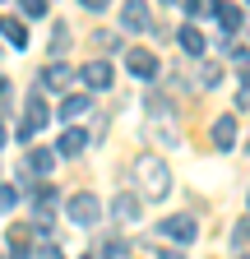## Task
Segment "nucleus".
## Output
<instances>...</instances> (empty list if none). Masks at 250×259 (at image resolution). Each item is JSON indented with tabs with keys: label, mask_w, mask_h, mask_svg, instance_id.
Wrapping results in <instances>:
<instances>
[{
	"label": "nucleus",
	"mask_w": 250,
	"mask_h": 259,
	"mask_svg": "<svg viewBox=\"0 0 250 259\" xmlns=\"http://www.w3.org/2000/svg\"><path fill=\"white\" fill-rule=\"evenodd\" d=\"M135 185L144 190V199H167L172 194V167L158 153H144V157H135Z\"/></svg>",
	"instance_id": "nucleus-1"
},
{
	"label": "nucleus",
	"mask_w": 250,
	"mask_h": 259,
	"mask_svg": "<svg viewBox=\"0 0 250 259\" xmlns=\"http://www.w3.org/2000/svg\"><path fill=\"white\" fill-rule=\"evenodd\" d=\"M65 218L74 222V227H98V218H102V204H98V194L93 190H79V194H70L65 199Z\"/></svg>",
	"instance_id": "nucleus-2"
},
{
	"label": "nucleus",
	"mask_w": 250,
	"mask_h": 259,
	"mask_svg": "<svg viewBox=\"0 0 250 259\" xmlns=\"http://www.w3.org/2000/svg\"><path fill=\"white\" fill-rule=\"evenodd\" d=\"M158 232H162L167 241H176V245H190V241L199 236V222H195L190 213H172V218L158 222Z\"/></svg>",
	"instance_id": "nucleus-3"
},
{
	"label": "nucleus",
	"mask_w": 250,
	"mask_h": 259,
	"mask_svg": "<svg viewBox=\"0 0 250 259\" xmlns=\"http://www.w3.org/2000/svg\"><path fill=\"white\" fill-rule=\"evenodd\" d=\"M125 70H130L135 79H144V83H153V79L162 74V65H158V56H153V51L130 47V51H125Z\"/></svg>",
	"instance_id": "nucleus-4"
},
{
	"label": "nucleus",
	"mask_w": 250,
	"mask_h": 259,
	"mask_svg": "<svg viewBox=\"0 0 250 259\" xmlns=\"http://www.w3.org/2000/svg\"><path fill=\"white\" fill-rule=\"evenodd\" d=\"M139 213H144V199H135L130 190H120L116 199H111V218H116L120 227H135V222H139Z\"/></svg>",
	"instance_id": "nucleus-5"
},
{
	"label": "nucleus",
	"mask_w": 250,
	"mask_h": 259,
	"mask_svg": "<svg viewBox=\"0 0 250 259\" xmlns=\"http://www.w3.org/2000/svg\"><path fill=\"white\" fill-rule=\"evenodd\" d=\"M79 79H84L93 93H107V88H111V65H107V60H88L84 70H79Z\"/></svg>",
	"instance_id": "nucleus-6"
},
{
	"label": "nucleus",
	"mask_w": 250,
	"mask_h": 259,
	"mask_svg": "<svg viewBox=\"0 0 250 259\" xmlns=\"http://www.w3.org/2000/svg\"><path fill=\"white\" fill-rule=\"evenodd\" d=\"M144 111H148L153 120H172V116H176V102H172L167 93H158V88H148V93H144Z\"/></svg>",
	"instance_id": "nucleus-7"
},
{
	"label": "nucleus",
	"mask_w": 250,
	"mask_h": 259,
	"mask_svg": "<svg viewBox=\"0 0 250 259\" xmlns=\"http://www.w3.org/2000/svg\"><path fill=\"white\" fill-rule=\"evenodd\" d=\"M213 148L218 153H232L236 148V116H218L213 120Z\"/></svg>",
	"instance_id": "nucleus-8"
},
{
	"label": "nucleus",
	"mask_w": 250,
	"mask_h": 259,
	"mask_svg": "<svg viewBox=\"0 0 250 259\" xmlns=\"http://www.w3.org/2000/svg\"><path fill=\"white\" fill-rule=\"evenodd\" d=\"M23 111H28V120H19V125H28L37 135V130L51 120V111H47V102H42V93H28V102H23Z\"/></svg>",
	"instance_id": "nucleus-9"
},
{
	"label": "nucleus",
	"mask_w": 250,
	"mask_h": 259,
	"mask_svg": "<svg viewBox=\"0 0 250 259\" xmlns=\"http://www.w3.org/2000/svg\"><path fill=\"white\" fill-rule=\"evenodd\" d=\"M0 32H5V42H10L14 51H23V47H28V23H23V19L0 14Z\"/></svg>",
	"instance_id": "nucleus-10"
},
{
	"label": "nucleus",
	"mask_w": 250,
	"mask_h": 259,
	"mask_svg": "<svg viewBox=\"0 0 250 259\" xmlns=\"http://www.w3.org/2000/svg\"><path fill=\"white\" fill-rule=\"evenodd\" d=\"M37 79H42V88H47V93H60V88L70 83V65H65V60H51Z\"/></svg>",
	"instance_id": "nucleus-11"
},
{
	"label": "nucleus",
	"mask_w": 250,
	"mask_h": 259,
	"mask_svg": "<svg viewBox=\"0 0 250 259\" xmlns=\"http://www.w3.org/2000/svg\"><path fill=\"white\" fill-rule=\"evenodd\" d=\"M176 42H181L185 56H204V32H199L195 23H181V28H176Z\"/></svg>",
	"instance_id": "nucleus-12"
},
{
	"label": "nucleus",
	"mask_w": 250,
	"mask_h": 259,
	"mask_svg": "<svg viewBox=\"0 0 250 259\" xmlns=\"http://www.w3.org/2000/svg\"><path fill=\"white\" fill-rule=\"evenodd\" d=\"M23 167L33 171V176H51V171H56V148H33Z\"/></svg>",
	"instance_id": "nucleus-13"
},
{
	"label": "nucleus",
	"mask_w": 250,
	"mask_h": 259,
	"mask_svg": "<svg viewBox=\"0 0 250 259\" xmlns=\"http://www.w3.org/2000/svg\"><path fill=\"white\" fill-rule=\"evenodd\" d=\"M84 148H88V135H84V130H74V125H70L65 135H60V144H56V153H60V157H79Z\"/></svg>",
	"instance_id": "nucleus-14"
},
{
	"label": "nucleus",
	"mask_w": 250,
	"mask_h": 259,
	"mask_svg": "<svg viewBox=\"0 0 250 259\" xmlns=\"http://www.w3.org/2000/svg\"><path fill=\"white\" fill-rule=\"evenodd\" d=\"M241 23H245V10H241V5H218V28H223L227 37H232Z\"/></svg>",
	"instance_id": "nucleus-15"
},
{
	"label": "nucleus",
	"mask_w": 250,
	"mask_h": 259,
	"mask_svg": "<svg viewBox=\"0 0 250 259\" xmlns=\"http://www.w3.org/2000/svg\"><path fill=\"white\" fill-rule=\"evenodd\" d=\"M65 51H70V23L56 19V23H51V60H60Z\"/></svg>",
	"instance_id": "nucleus-16"
},
{
	"label": "nucleus",
	"mask_w": 250,
	"mask_h": 259,
	"mask_svg": "<svg viewBox=\"0 0 250 259\" xmlns=\"http://www.w3.org/2000/svg\"><path fill=\"white\" fill-rule=\"evenodd\" d=\"M232 259H250V218H241L232 232Z\"/></svg>",
	"instance_id": "nucleus-17"
},
{
	"label": "nucleus",
	"mask_w": 250,
	"mask_h": 259,
	"mask_svg": "<svg viewBox=\"0 0 250 259\" xmlns=\"http://www.w3.org/2000/svg\"><path fill=\"white\" fill-rule=\"evenodd\" d=\"M88 107H93V97H88V93H70L65 102H60V120H74V116H84Z\"/></svg>",
	"instance_id": "nucleus-18"
},
{
	"label": "nucleus",
	"mask_w": 250,
	"mask_h": 259,
	"mask_svg": "<svg viewBox=\"0 0 250 259\" xmlns=\"http://www.w3.org/2000/svg\"><path fill=\"white\" fill-rule=\"evenodd\" d=\"M120 23L130 28V32H144V28H148V10H144V5H125V10H120Z\"/></svg>",
	"instance_id": "nucleus-19"
},
{
	"label": "nucleus",
	"mask_w": 250,
	"mask_h": 259,
	"mask_svg": "<svg viewBox=\"0 0 250 259\" xmlns=\"http://www.w3.org/2000/svg\"><path fill=\"white\" fill-rule=\"evenodd\" d=\"M10 259H28V232L23 227H10Z\"/></svg>",
	"instance_id": "nucleus-20"
},
{
	"label": "nucleus",
	"mask_w": 250,
	"mask_h": 259,
	"mask_svg": "<svg viewBox=\"0 0 250 259\" xmlns=\"http://www.w3.org/2000/svg\"><path fill=\"white\" fill-rule=\"evenodd\" d=\"M98 259H130V245L111 236V241H102V254H98Z\"/></svg>",
	"instance_id": "nucleus-21"
},
{
	"label": "nucleus",
	"mask_w": 250,
	"mask_h": 259,
	"mask_svg": "<svg viewBox=\"0 0 250 259\" xmlns=\"http://www.w3.org/2000/svg\"><path fill=\"white\" fill-rule=\"evenodd\" d=\"M218 83H223V65H204V70H199V88H218Z\"/></svg>",
	"instance_id": "nucleus-22"
},
{
	"label": "nucleus",
	"mask_w": 250,
	"mask_h": 259,
	"mask_svg": "<svg viewBox=\"0 0 250 259\" xmlns=\"http://www.w3.org/2000/svg\"><path fill=\"white\" fill-rule=\"evenodd\" d=\"M93 47L98 51H120V37L116 32H93Z\"/></svg>",
	"instance_id": "nucleus-23"
},
{
	"label": "nucleus",
	"mask_w": 250,
	"mask_h": 259,
	"mask_svg": "<svg viewBox=\"0 0 250 259\" xmlns=\"http://www.w3.org/2000/svg\"><path fill=\"white\" fill-rule=\"evenodd\" d=\"M23 19H47V0H23Z\"/></svg>",
	"instance_id": "nucleus-24"
},
{
	"label": "nucleus",
	"mask_w": 250,
	"mask_h": 259,
	"mask_svg": "<svg viewBox=\"0 0 250 259\" xmlns=\"http://www.w3.org/2000/svg\"><path fill=\"white\" fill-rule=\"evenodd\" d=\"M19 204V190H10V185H0V213H10Z\"/></svg>",
	"instance_id": "nucleus-25"
},
{
	"label": "nucleus",
	"mask_w": 250,
	"mask_h": 259,
	"mask_svg": "<svg viewBox=\"0 0 250 259\" xmlns=\"http://www.w3.org/2000/svg\"><path fill=\"white\" fill-rule=\"evenodd\" d=\"M37 259H65V254H60V245H42V250H37Z\"/></svg>",
	"instance_id": "nucleus-26"
},
{
	"label": "nucleus",
	"mask_w": 250,
	"mask_h": 259,
	"mask_svg": "<svg viewBox=\"0 0 250 259\" xmlns=\"http://www.w3.org/2000/svg\"><path fill=\"white\" fill-rule=\"evenodd\" d=\"M236 107H241V111H250V93H245V88L236 93Z\"/></svg>",
	"instance_id": "nucleus-27"
},
{
	"label": "nucleus",
	"mask_w": 250,
	"mask_h": 259,
	"mask_svg": "<svg viewBox=\"0 0 250 259\" xmlns=\"http://www.w3.org/2000/svg\"><path fill=\"white\" fill-rule=\"evenodd\" d=\"M10 102V79H0V107Z\"/></svg>",
	"instance_id": "nucleus-28"
},
{
	"label": "nucleus",
	"mask_w": 250,
	"mask_h": 259,
	"mask_svg": "<svg viewBox=\"0 0 250 259\" xmlns=\"http://www.w3.org/2000/svg\"><path fill=\"white\" fill-rule=\"evenodd\" d=\"M158 259H185V254H181V250H162Z\"/></svg>",
	"instance_id": "nucleus-29"
},
{
	"label": "nucleus",
	"mask_w": 250,
	"mask_h": 259,
	"mask_svg": "<svg viewBox=\"0 0 250 259\" xmlns=\"http://www.w3.org/2000/svg\"><path fill=\"white\" fill-rule=\"evenodd\" d=\"M0 148H5V125H0Z\"/></svg>",
	"instance_id": "nucleus-30"
},
{
	"label": "nucleus",
	"mask_w": 250,
	"mask_h": 259,
	"mask_svg": "<svg viewBox=\"0 0 250 259\" xmlns=\"http://www.w3.org/2000/svg\"><path fill=\"white\" fill-rule=\"evenodd\" d=\"M84 259H98V254H84Z\"/></svg>",
	"instance_id": "nucleus-31"
},
{
	"label": "nucleus",
	"mask_w": 250,
	"mask_h": 259,
	"mask_svg": "<svg viewBox=\"0 0 250 259\" xmlns=\"http://www.w3.org/2000/svg\"><path fill=\"white\" fill-rule=\"evenodd\" d=\"M245 204H250V199H245Z\"/></svg>",
	"instance_id": "nucleus-32"
}]
</instances>
